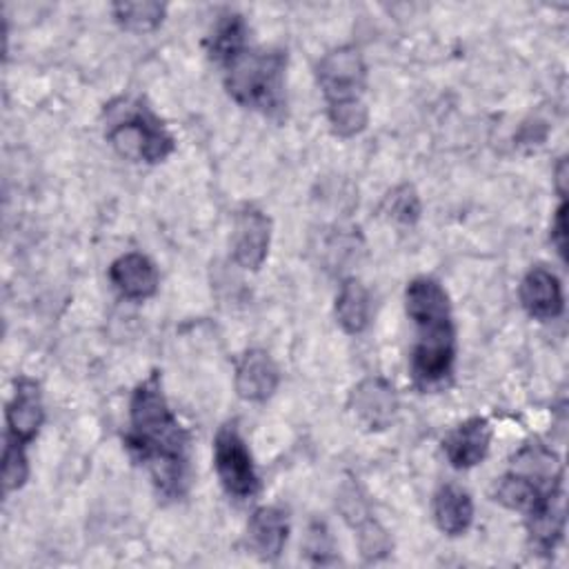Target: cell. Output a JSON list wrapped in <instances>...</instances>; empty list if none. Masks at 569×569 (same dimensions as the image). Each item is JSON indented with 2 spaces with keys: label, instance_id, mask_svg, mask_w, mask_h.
<instances>
[{
  "label": "cell",
  "instance_id": "6da1fadb",
  "mask_svg": "<svg viewBox=\"0 0 569 569\" xmlns=\"http://www.w3.org/2000/svg\"><path fill=\"white\" fill-rule=\"evenodd\" d=\"M124 447L138 465H144L156 491L176 500L191 485V436L173 413L158 371L136 385L129 398V425Z\"/></svg>",
  "mask_w": 569,
  "mask_h": 569
},
{
  "label": "cell",
  "instance_id": "7a4b0ae2",
  "mask_svg": "<svg viewBox=\"0 0 569 569\" xmlns=\"http://www.w3.org/2000/svg\"><path fill=\"white\" fill-rule=\"evenodd\" d=\"M405 311L416 327L409 373L420 391H445L456 371V325L445 287L431 276H416L405 289Z\"/></svg>",
  "mask_w": 569,
  "mask_h": 569
},
{
  "label": "cell",
  "instance_id": "3957f363",
  "mask_svg": "<svg viewBox=\"0 0 569 569\" xmlns=\"http://www.w3.org/2000/svg\"><path fill=\"white\" fill-rule=\"evenodd\" d=\"M229 98L251 111L280 120L287 111V51L247 44L224 64Z\"/></svg>",
  "mask_w": 569,
  "mask_h": 569
},
{
  "label": "cell",
  "instance_id": "277c9868",
  "mask_svg": "<svg viewBox=\"0 0 569 569\" xmlns=\"http://www.w3.org/2000/svg\"><path fill=\"white\" fill-rule=\"evenodd\" d=\"M104 138L118 156L144 164L162 162L176 149L171 131L151 107L129 96L104 104Z\"/></svg>",
  "mask_w": 569,
  "mask_h": 569
},
{
  "label": "cell",
  "instance_id": "5b68a950",
  "mask_svg": "<svg viewBox=\"0 0 569 569\" xmlns=\"http://www.w3.org/2000/svg\"><path fill=\"white\" fill-rule=\"evenodd\" d=\"M44 422V402L40 385L31 378H16L13 396L7 405V440L2 451V487L18 491L29 478L27 447L36 440Z\"/></svg>",
  "mask_w": 569,
  "mask_h": 569
},
{
  "label": "cell",
  "instance_id": "8992f818",
  "mask_svg": "<svg viewBox=\"0 0 569 569\" xmlns=\"http://www.w3.org/2000/svg\"><path fill=\"white\" fill-rule=\"evenodd\" d=\"M213 469L222 489L236 500L253 498L260 491L253 456L233 422H227L216 431Z\"/></svg>",
  "mask_w": 569,
  "mask_h": 569
},
{
  "label": "cell",
  "instance_id": "52a82bcc",
  "mask_svg": "<svg viewBox=\"0 0 569 569\" xmlns=\"http://www.w3.org/2000/svg\"><path fill=\"white\" fill-rule=\"evenodd\" d=\"M316 80L327 107L360 102L367 91V62L358 47L342 44L327 51L316 64Z\"/></svg>",
  "mask_w": 569,
  "mask_h": 569
},
{
  "label": "cell",
  "instance_id": "ba28073f",
  "mask_svg": "<svg viewBox=\"0 0 569 569\" xmlns=\"http://www.w3.org/2000/svg\"><path fill=\"white\" fill-rule=\"evenodd\" d=\"M338 507L340 513L345 518V522L356 531V540H358V549L362 553L365 560H380L385 556H389L393 542L387 533V529L373 518L367 496L362 493V489L358 487V482L347 480L340 487L338 493Z\"/></svg>",
  "mask_w": 569,
  "mask_h": 569
},
{
  "label": "cell",
  "instance_id": "9c48e42d",
  "mask_svg": "<svg viewBox=\"0 0 569 569\" xmlns=\"http://www.w3.org/2000/svg\"><path fill=\"white\" fill-rule=\"evenodd\" d=\"M271 244V218L258 207L244 204L233 218L231 258L240 269L258 271Z\"/></svg>",
  "mask_w": 569,
  "mask_h": 569
},
{
  "label": "cell",
  "instance_id": "30bf717a",
  "mask_svg": "<svg viewBox=\"0 0 569 569\" xmlns=\"http://www.w3.org/2000/svg\"><path fill=\"white\" fill-rule=\"evenodd\" d=\"M398 393L391 382L380 376L360 380L349 393V409L353 418L369 431H382L393 425L398 416Z\"/></svg>",
  "mask_w": 569,
  "mask_h": 569
},
{
  "label": "cell",
  "instance_id": "8fae6325",
  "mask_svg": "<svg viewBox=\"0 0 569 569\" xmlns=\"http://www.w3.org/2000/svg\"><path fill=\"white\" fill-rule=\"evenodd\" d=\"M518 298L525 311L536 320H553L565 311V293L560 278L542 267H531L518 287Z\"/></svg>",
  "mask_w": 569,
  "mask_h": 569
},
{
  "label": "cell",
  "instance_id": "7c38bea8",
  "mask_svg": "<svg viewBox=\"0 0 569 569\" xmlns=\"http://www.w3.org/2000/svg\"><path fill=\"white\" fill-rule=\"evenodd\" d=\"M491 436H493V429L489 420L482 416H471L445 436L442 451L451 462V467L471 469L487 458L491 447Z\"/></svg>",
  "mask_w": 569,
  "mask_h": 569
},
{
  "label": "cell",
  "instance_id": "4fadbf2b",
  "mask_svg": "<svg viewBox=\"0 0 569 569\" xmlns=\"http://www.w3.org/2000/svg\"><path fill=\"white\" fill-rule=\"evenodd\" d=\"M233 385L242 400L264 402L280 385V369L264 349H247L236 365Z\"/></svg>",
  "mask_w": 569,
  "mask_h": 569
},
{
  "label": "cell",
  "instance_id": "5bb4252c",
  "mask_svg": "<svg viewBox=\"0 0 569 569\" xmlns=\"http://www.w3.org/2000/svg\"><path fill=\"white\" fill-rule=\"evenodd\" d=\"M109 280L122 298L140 302L156 296L160 284V273L156 262L149 256L140 251H129L118 256L111 262Z\"/></svg>",
  "mask_w": 569,
  "mask_h": 569
},
{
  "label": "cell",
  "instance_id": "9a60e30c",
  "mask_svg": "<svg viewBox=\"0 0 569 569\" xmlns=\"http://www.w3.org/2000/svg\"><path fill=\"white\" fill-rule=\"evenodd\" d=\"M565 487L547 496L536 509L525 513L529 547L540 556H551L565 533Z\"/></svg>",
  "mask_w": 569,
  "mask_h": 569
},
{
  "label": "cell",
  "instance_id": "2e32d148",
  "mask_svg": "<svg viewBox=\"0 0 569 569\" xmlns=\"http://www.w3.org/2000/svg\"><path fill=\"white\" fill-rule=\"evenodd\" d=\"M247 538L256 556H260L267 562L278 560L289 538L287 513L273 505L258 507L247 522Z\"/></svg>",
  "mask_w": 569,
  "mask_h": 569
},
{
  "label": "cell",
  "instance_id": "e0dca14e",
  "mask_svg": "<svg viewBox=\"0 0 569 569\" xmlns=\"http://www.w3.org/2000/svg\"><path fill=\"white\" fill-rule=\"evenodd\" d=\"M433 520L445 536H462L473 522V500L458 485H442L433 496Z\"/></svg>",
  "mask_w": 569,
  "mask_h": 569
},
{
  "label": "cell",
  "instance_id": "ac0fdd59",
  "mask_svg": "<svg viewBox=\"0 0 569 569\" xmlns=\"http://www.w3.org/2000/svg\"><path fill=\"white\" fill-rule=\"evenodd\" d=\"M371 316V300L367 287L358 278H347L340 284V291L336 296V320L338 325L351 333L358 336L369 327Z\"/></svg>",
  "mask_w": 569,
  "mask_h": 569
},
{
  "label": "cell",
  "instance_id": "d6986e66",
  "mask_svg": "<svg viewBox=\"0 0 569 569\" xmlns=\"http://www.w3.org/2000/svg\"><path fill=\"white\" fill-rule=\"evenodd\" d=\"M247 36L249 29L244 18L240 13H224L222 18H218L216 27L204 40L209 58L222 67L229 58H233L238 51L247 47Z\"/></svg>",
  "mask_w": 569,
  "mask_h": 569
},
{
  "label": "cell",
  "instance_id": "ffe728a7",
  "mask_svg": "<svg viewBox=\"0 0 569 569\" xmlns=\"http://www.w3.org/2000/svg\"><path fill=\"white\" fill-rule=\"evenodd\" d=\"M111 13L122 29L136 31V33H149L162 24V20L167 16V4L156 2V0L116 2V4H111Z\"/></svg>",
  "mask_w": 569,
  "mask_h": 569
},
{
  "label": "cell",
  "instance_id": "44dd1931",
  "mask_svg": "<svg viewBox=\"0 0 569 569\" xmlns=\"http://www.w3.org/2000/svg\"><path fill=\"white\" fill-rule=\"evenodd\" d=\"M380 211L393 220V222H400V224H416L418 218H420V198L416 193V189L411 184H398L393 187L385 198H382V204H380Z\"/></svg>",
  "mask_w": 569,
  "mask_h": 569
},
{
  "label": "cell",
  "instance_id": "7402d4cb",
  "mask_svg": "<svg viewBox=\"0 0 569 569\" xmlns=\"http://www.w3.org/2000/svg\"><path fill=\"white\" fill-rule=\"evenodd\" d=\"M327 120L331 124V131L338 138H353L360 131H365L369 122V109L367 102H345V104H333L327 107Z\"/></svg>",
  "mask_w": 569,
  "mask_h": 569
},
{
  "label": "cell",
  "instance_id": "603a6c76",
  "mask_svg": "<svg viewBox=\"0 0 569 569\" xmlns=\"http://www.w3.org/2000/svg\"><path fill=\"white\" fill-rule=\"evenodd\" d=\"M305 556L311 565L336 562V545L329 527L322 520H313L305 536Z\"/></svg>",
  "mask_w": 569,
  "mask_h": 569
},
{
  "label": "cell",
  "instance_id": "cb8c5ba5",
  "mask_svg": "<svg viewBox=\"0 0 569 569\" xmlns=\"http://www.w3.org/2000/svg\"><path fill=\"white\" fill-rule=\"evenodd\" d=\"M558 256L567 260V198H560V204L556 209L553 222H551V233H549Z\"/></svg>",
  "mask_w": 569,
  "mask_h": 569
},
{
  "label": "cell",
  "instance_id": "d4e9b609",
  "mask_svg": "<svg viewBox=\"0 0 569 569\" xmlns=\"http://www.w3.org/2000/svg\"><path fill=\"white\" fill-rule=\"evenodd\" d=\"M553 182L560 198H567V158H560L553 169Z\"/></svg>",
  "mask_w": 569,
  "mask_h": 569
}]
</instances>
